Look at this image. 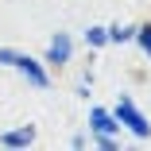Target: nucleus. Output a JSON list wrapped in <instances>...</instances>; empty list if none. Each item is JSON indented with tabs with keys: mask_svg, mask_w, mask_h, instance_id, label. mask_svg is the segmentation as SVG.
<instances>
[{
	"mask_svg": "<svg viewBox=\"0 0 151 151\" xmlns=\"http://www.w3.org/2000/svg\"><path fill=\"white\" fill-rule=\"evenodd\" d=\"M112 116H116V124H124L132 136H139V139H151V124H147V116L128 101V97H120V105L112 109Z\"/></svg>",
	"mask_w": 151,
	"mask_h": 151,
	"instance_id": "f257e3e1",
	"label": "nucleus"
},
{
	"mask_svg": "<svg viewBox=\"0 0 151 151\" xmlns=\"http://www.w3.org/2000/svg\"><path fill=\"white\" fill-rule=\"evenodd\" d=\"M16 70H19V74H23L27 81H31V85H39V89H47V85H50V78H47V70H43V66L35 62L31 54H19V58H16Z\"/></svg>",
	"mask_w": 151,
	"mask_h": 151,
	"instance_id": "f03ea898",
	"label": "nucleus"
},
{
	"mask_svg": "<svg viewBox=\"0 0 151 151\" xmlns=\"http://www.w3.org/2000/svg\"><path fill=\"white\" fill-rule=\"evenodd\" d=\"M70 54H74L70 35H62V31H58V35L50 39V47H47V62H50V66H66V62H70Z\"/></svg>",
	"mask_w": 151,
	"mask_h": 151,
	"instance_id": "7ed1b4c3",
	"label": "nucleus"
},
{
	"mask_svg": "<svg viewBox=\"0 0 151 151\" xmlns=\"http://www.w3.org/2000/svg\"><path fill=\"white\" fill-rule=\"evenodd\" d=\"M31 143H35V124H23L0 136V147H31Z\"/></svg>",
	"mask_w": 151,
	"mask_h": 151,
	"instance_id": "20e7f679",
	"label": "nucleus"
},
{
	"mask_svg": "<svg viewBox=\"0 0 151 151\" xmlns=\"http://www.w3.org/2000/svg\"><path fill=\"white\" fill-rule=\"evenodd\" d=\"M89 128H93L97 136H112L120 124H116V116H112L109 109H93V112H89Z\"/></svg>",
	"mask_w": 151,
	"mask_h": 151,
	"instance_id": "39448f33",
	"label": "nucleus"
},
{
	"mask_svg": "<svg viewBox=\"0 0 151 151\" xmlns=\"http://www.w3.org/2000/svg\"><path fill=\"white\" fill-rule=\"evenodd\" d=\"M132 39H136V43L143 47V54L151 58V23H139V27H136V31H132Z\"/></svg>",
	"mask_w": 151,
	"mask_h": 151,
	"instance_id": "423d86ee",
	"label": "nucleus"
},
{
	"mask_svg": "<svg viewBox=\"0 0 151 151\" xmlns=\"http://www.w3.org/2000/svg\"><path fill=\"white\" fill-rule=\"evenodd\" d=\"M109 31V43H132V31L136 27H120V23H112V27H105Z\"/></svg>",
	"mask_w": 151,
	"mask_h": 151,
	"instance_id": "0eeeda50",
	"label": "nucleus"
},
{
	"mask_svg": "<svg viewBox=\"0 0 151 151\" xmlns=\"http://www.w3.org/2000/svg\"><path fill=\"white\" fill-rule=\"evenodd\" d=\"M85 43L89 47H105L109 43V31H105V27H89V31H85Z\"/></svg>",
	"mask_w": 151,
	"mask_h": 151,
	"instance_id": "6e6552de",
	"label": "nucleus"
},
{
	"mask_svg": "<svg viewBox=\"0 0 151 151\" xmlns=\"http://www.w3.org/2000/svg\"><path fill=\"white\" fill-rule=\"evenodd\" d=\"M16 58H19V50H8V47H0V66H16Z\"/></svg>",
	"mask_w": 151,
	"mask_h": 151,
	"instance_id": "1a4fd4ad",
	"label": "nucleus"
},
{
	"mask_svg": "<svg viewBox=\"0 0 151 151\" xmlns=\"http://www.w3.org/2000/svg\"><path fill=\"white\" fill-rule=\"evenodd\" d=\"M97 147H101V151H116V139H112V136H97Z\"/></svg>",
	"mask_w": 151,
	"mask_h": 151,
	"instance_id": "9d476101",
	"label": "nucleus"
}]
</instances>
